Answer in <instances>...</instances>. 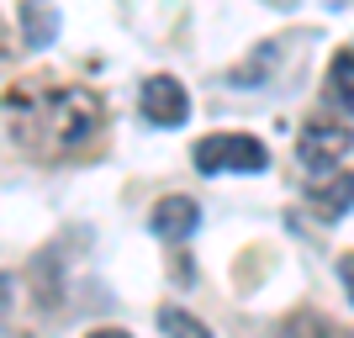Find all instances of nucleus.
I'll use <instances>...</instances> for the list:
<instances>
[{
  "instance_id": "obj_1",
  "label": "nucleus",
  "mask_w": 354,
  "mask_h": 338,
  "mask_svg": "<svg viewBox=\"0 0 354 338\" xmlns=\"http://www.w3.org/2000/svg\"><path fill=\"white\" fill-rule=\"evenodd\" d=\"M16 111L11 133L27 143L37 127L53 138V153H90L106 133V101L90 85H53V74H32V85H16L6 95Z\"/></svg>"
},
{
  "instance_id": "obj_2",
  "label": "nucleus",
  "mask_w": 354,
  "mask_h": 338,
  "mask_svg": "<svg viewBox=\"0 0 354 338\" xmlns=\"http://www.w3.org/2000/svg\"><path fill=\"white\" fill-rule=\"evenodd\" d=\"M196 169L201 175H222V169H238V175H259L270 164V153H265V143L259 138H249V133H207L201 143H196Z\"/></svg>"
},
{
  "instance_id": "obj_3",
  "label": "nucleus",
  "mask_w": 354,
  "mask_h": 338,
  "mask_svg": "<svg viewBox=\"0 0 354 338\" xmlns=\"http://www.w3.org/2000/svg\"><path fill=\"white\" fill-rule=\"evenodd\" d=\"M349 148H354V133L344 122H307L301 138H296V159H301V169H312V175H328Z\"/></svg>"
},
{
  "instance_id": "obj_4",
  "label": "nucleus",
  "mask_w": 354,
  "mask_h": 338,
  "mask_svg": "<svg viewBox=\"0 0 354 338\" xmlns=\"http://www.w3.org/2000/svg\"><path fill=\"white\" fill-rule=\"evenodd\" d=\"M138 106H143V117L153 127H180V122L191 117V95H185V85H180L175 74H148Z\"/></svg>"
},
{
  "instance_id": "obj_5",
  "label": "nucleus",
  "mask_w": 354,
  "mask_h": 338,
  "mask_svg": "<svg viewBox=\"0 0 354 338\" xmlns=\"http://www.w3.org/2000/svg\"><path fill=\"white\" fill-rule=\"evenodd\" d=\"M16 32H21V48L43 53V48L59 37V11H53V0H21V6H16Z\"/></svg>"
},
{
  "instance_id": "obj_6",
  "label": "nucleus",
  "mask_w": 354,
  "mask_h": 338,
  "mask_svg": "<svg viewBox=\"0 0 354 338\" xmlns=\"http://www.w3.org/2000/svg\"><path fill=\"white\" fill-rule=\"evenodd\" d=\"M196 222H201V206H196L191 196H164V201L153 206L148 227H153L159 238H169V243H180V238L196 233Z\"/></svg>"
},
{
  "instance_id": "obj_7",
  "label": "nucleus",
  "mask_w": 354,
  "mask_h": 338,
  "mask_svg": "<svg viewBox=\"0 0 354 338\" xmlns=\"http://www.w3.org/2000/svg\"><path fill=\"white\" fill-rule=\"evenodd\" d=\"M349 206H354V175H349V169H339V175L328 169V180L312 191V212H317L323 222H339Z\"/></svg>"
},
{
  "instance_id": "obj_8",
  "label": "nucleus",
  "mask_w": 354,
  "mask_h": 338,
  "mask_svg": "<svg viewBox=\"0 0 354 338\" xmlns=\"http://www.w3.org/2000/svg\"><path fill=\"white\" fill-rule=\"evenodd\" d=\"M328 90H333V101L354 117V48H339V53H333V64H328Z\"/></svg>"
},
{
  "instance_id": "obj_9",
  "label": "nucleus",
  "mask_w": 354,
  "mask_h": 338,
  "mask_svg": "<svg viewBox=\"0 0 354 338\" xmlns=\"http://www.w3.org/2000/svg\"><path fill=\"white\" fill-rule=\"evenodd\" d=\"M159 328H164V333H191V338H207V323H201V317H191V312H180V307H164V312H159Z\"/></svg>"
},
{
  "instance_id": "obj_10",
  "label": "nucleus",
  "mask_w": 354,
  "mask_h": 338,
  "mask_svg": "<svg viewBox=\"0 0 354 338\" xmlns=\"http://www.w3.org/2000/svg\"><path fill=\"white\" fill-rule=\"evenodd\" d=\"M339 270H344V280H349V301H354V259H344Z\"/></svg>"
}]
</instances>
